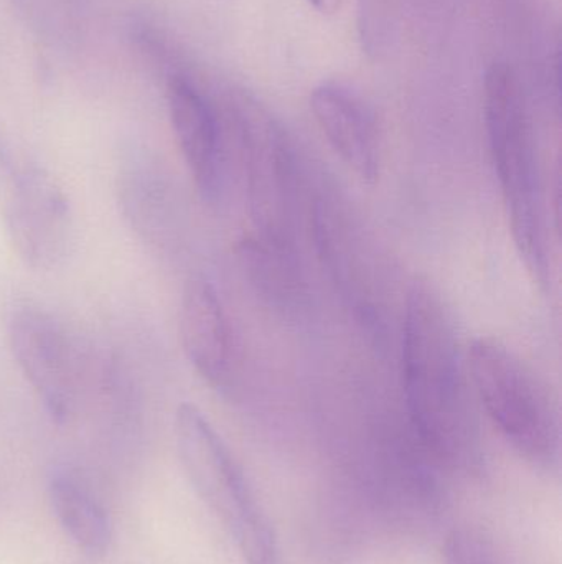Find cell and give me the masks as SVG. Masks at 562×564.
<instances>
[{
    "mask_svg": "<svg viewBox=\"0 0 562 564\" xmlns=\"http://www.w3.org/2000/svg\"><path fill=\"white\" fill-rule=\"evenodd\" d=\"M401 367L409 417L422 446L448 469L478 476L484 447L454 321L426 282H416L406 301Z\"/></svg>",
    "mask_w": 562,
    "mask_h": 564,
    "instance_id": "obj_1",
    "label": "cell"
},
{
    "mask_svg": "<svg viewBox=\"0 0 562 564\" xmlns=\"http://www.w3.org/2000/svg\"><path fill=\"white\" fill-rule=\"evenodd\" d=\"M484 115L515 245L531 278L548 288L550 231L537 135L524 83L508 63L495 62L485 73Z\"/></svg>",
    "mask_w": 562,
    "mask_h": 564,
    "instance_id": "obj_2",
    "label": "cell"
},
{
    "mask_svg": "<svg viewBox=\"0 0 562 564\" xmlns=\"http://www.w3.org/2000/svg\"><path fill=\"white\" fill-rule=\"evenodd\" d=\"M228 128L240 145L246 175L247 205L254 240L296 257L297 165L280 122L241 89L220 95Z\"/></svg>",
    "mask_w": 562,
    "mask_h": 564,
    "instance_id": "obj_3",
    "label": "cell"
},
{
    "mask_svg": "<svg viewBox=\"0 0 562 564\" xmlns=\"http://www.w3.org/2000/svg\"><path fill=\"white\" fill-rule=\"evenodd\" d=\"M174 434L188 482L230 533L244 563L279 564L273 525L208 417L195 404H180Z\"/></svg>",
    "mask_w": 562,
    "mask_h": 564,
    "instance_id": "obj_4",
    "label": "cell"
},
{
    "mask_svg": "<svg viewBox=\"0 0 562 564\" xmlns=\"http://www.w3.org/2000/svg\"><path fill=\"white\" fill-rule=\"evenodd\" d=\"M469 368L475 394L507 443L535 466H557L560 414L533 368L491 338H478L469 348Z\"/></svg>",
    "mask_w": 562,
    "mask_h": 564,
    "instance_id": "obj_5",
    "label": "cell"
},
{
    "mask_svg": "<svg viewBox=\"0 0 562 564\" xmlns=\"http://www.w3.org/2000/svg\"><path fill=\"white\" fill-rule=\"evenodd\" d=\"M0 218L16 257L36 271L63 267L75 245V218L59 182L23 152L0 182Z\"/></svg>",
    "mask_w": 562,
    "mask_h": 564,
    "instance_id": "obj_6",
    "label": "cell"
},
{
    "mask_svg": "<svg viewBox=\"0 0 562 564\" xmlns=\"http://www.w3.org/2000/svg\"><path fill=\"white\" fill-rule=\"evenodd\" d=\"M7 340L46 416L59 426L68 423L85 387V361L75 335L53 312L22 304L10 312Z\"/></svg>",
    "mask_w": 562,
    "mask_h": 564,
    "instance_id": "obj_7",
    "label": "cell"
},
{
    "mask_svg": "<svg viewBox=\"0 0 562 564\" xmlns=\"http://www.w3.org/2000/svg\"><path fill=\"white\" fill-rule=\"evenodd\" d=\"M165 78L168 118L181 158L198 194L217 204L223 192L224 122L220 98L195 75L180 52L175 53Z\"/></svg>",
    "mask_w": 562,
    "mask_h": 564,
    "instance_id": "obj_8",
    "label": "cell"
},
{
    "mask_svg": "<svg viewBox=\"0 0 562 564\" xmlns=\"http://www.w3.org/2000/svg\"><path fill=\"white\" fill-rule=\"evenodd\" d=\"M115 197L129 230L144 247L165 250L170 243L172 195L154 149L129 141L115 164Z\"/></svg>",
    "mask_w": 562,
    "mask_h": 564,
    "instance_id": "obj_9",
    "label": "cell"
},
{
    "mask_svg": "<svg viewBox=\"0 0 562 564\" xmlns=\"http://www.w3.org/2000/svg\"><path fill=\"white\" fill-rule=\"evenodd\" d=\"M310 109L333 151L366 184L379 177V138L365 99L342 83L327 82L310 93Z\"/></svg>",
    "mask_w": 562,
    "mask_h": 564,
    "instance_id": "obj_10",
    "label": "cell"
},
{
    "mask_svg": "<svg viewBox=\"0 0 562 564\" xmlns=\"http://www.w3.org/2000/svg\"><path fill=\"white\" fill-rule=\"evenodd\" d=\"M180 340L185 357L214 390H228L233 375V337L217 289L207 280L185 285L180 304Z\"/></svg>",
    "mask_w": 562,
    "mask_h": 564,
    "instance_id": "obj_11",
    "label": "cell"
},
{
    "mask_svg": "<svg viewBox=\"0 0 562 564\" xmlns=\"http://www.w3.org/2000/svg\"><path fill=\"white\" fill-rule=\"evenodd\" d=\"M48 497L66 536L88 555H104L112 539L111 520L89 487L75 474L56 470L49 477Z\"/></svg>",
    "mask_w": 562,
    "mask_h": 564,
    "instance_id": "obj_12",
    "label": "cell"
},
{
    "mask_svg": "<svg viewBox=\"0 0 562 564\" xmlns=\"http://www.w3.org/2000/svg\"><path fill=\"white\" fill-rule=\"evenodd\" d=\"M33 36L52 48H68L81 39L88 19L86 0H10Z\"/></svg>",
    "mask_w": 562,
    "mask_h": 564,
    "instance_id": "obj_13",
    "label": "cell"
},
{
    "mask_svg": "<svg viewBox=\"0 0 562 564\" xmlns=\"http://www.w3.org/2000/svg\"><path fill=\"white\" fill-rule=\"evenodd\" d=\"M444 564H504L494 543L474 529L454 530L445 540Z\"/></svg>",
    "mask_w": 562,
    "mask_h": 564,
    "instance_id": "obj_14",
    "label": "cell"
},
{
    "mask_svg": "<svg viewBox=\"0 0 562 564\" xmlns=\"http://www.w3.org/2000/svg\"><path fill=\"white\" fill-rule=\"evenodd\" d=\"M359 17L363 50L378 55L388 40L386 29L392 26V3L388 0H360Z\"/></svg>",
    "mask_w": 562,
    "mask_h": 564,
    "instance_id": "obj_15",
    "label": "cell"
},
{
    "mask_svg": "<svg viewBox=\"0 0 562 564\" xmlns=\"http://www.w3.org/2000/svg\"><path fill=\"white\" fill-rule=\"evenodd\" d=\"M307 2H309V6L312 7L316 12H319L320 15L329 17L335 15V13L339 12L343 0H307Z\"/></svg>",
    "mask_w": 562,
    "mask_h": 564,
    "instance_id": "obj_16",
    "label": "cell"
}]
</instances>
